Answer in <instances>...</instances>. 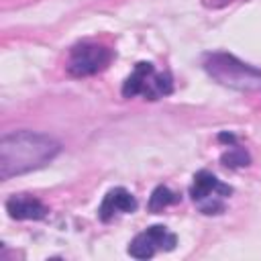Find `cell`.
Segmentation results:
<instances>
[{"mask_svg": "<svg viewBox=\"0 0 261 261\" xmlns=\"http://www.w3.org/2000/svg\"><path fill=\"white\" fill-rule=\"evenodd\" d=\"M61 151V145L49 135L33 130H14L0 141V177L6 181L51 163Z\"/></svg>", "mask_w": 261, "mask_h": 261, "instance_id": "6da1fadb", "label": "cell"}, {"mask_svg": "<svg viewBox=\"0 0 261 261\" xmlns=\"http://www.w3.org/2000/svg\"><path fill=\"white\" fill-rule=\"evenodd\" d=\"M206 71L222 86L234 90H257L261 88V71L239 61L228 53H214L206 61Z\"/></svg>", "mask_w": 261, "mask_h": 261, "instance_id": "7a4b0ae2", "label": "cell"}, {"mask_svg": "<svg viewBox=\"0 0 261 261\" xmlns=\"http://www.w3.org/2000/svg\"><path fill=\"white\" fill-rule=\"evenodd\" d=\"M171 92H173L171 75L157 71L153 67V63H147V61H139L135 65L133 73L122 84V96L124 98L145 96L147 100H159Z\"/></svg>", "mask_w": 261, "mask_h": 261, "instance_id": "3957f363", "label": "cell"}, {"mask_svg": "<svg viewBox=\"0 0 261 261\" xmlns=\"http://www.w3.org/2000/svg\"><path fill=\"white\" fill-rule=\"evenodd\" d=\"M230 192V186L222 184L216 175L208 171H198L190 188L192 200L204 214H220L224 210V198H228Z\"/></svg>", "mask_w": 261, "mask_h": 261, "instance_id": "277c9868", "label": "cell"}, {"mask_svg": "<svg viewBox=\"0 0 261 261\" xmlns=\"http://www.w3.org/2000/svg\"><path fill=\"white\" fill-rule=\"evenodd\" d=\"M110 61V51L104 45H96V43H82L75 45L69 53V61H67V71L75 77H86V75H94L100 69H104Z\"/></svg>", "mask_w": 261, "mask_h": 261, "instance_id": "5b68a950", "label": "cell"}, {"mask_svg": "<svg viewBox=\"0 0 261 261\" xmlns=\"http://www.w3.org/2000/svg\"><path fill=\"white\" fill-rule=\"evenodd\" d=\"M175 247V234H171L165 226L161 224H153L149 226L145 232L137 234L130 245H128V255L135 259H149L155 255L157 249H165L171 251Z\"/></svg>", "mask_w": 261, "mask_h": 261, "instance_id": "8992f818", "label": "cell"}, {"mask_svg": "<svg viewBox=\"0 0 261 261\" xmlns=\"http://www.w3.org/2000/svg\"><path fill=\"white\" fill-rule=\"evenodd\" d=\"M6 212L14 220H41L47 216L49 210L41 200L20 194V196H12L6 200Z\"/></svg>", "mask_w": 261, "mask_h": 261, "instance_id": "52a82bcc", "label": "cell"}, {"mask_svg": "<svg viewBox=\"0 0 261 261\" xmlns=\"http://www.w3.org/2000/svg\"><path fill=\"white\" fill-rule=\"evenodd\" d=\"M135 210H137V200H135V196H133L128 190H124V188H114V190H110V192L104 196L98 214H100V218L106 222V220H110V218H112L114 214H118V212H135Z\"/></svg>", "mask_w": 261, "mask_h": 261, "instance_id": "ba28073f", "label": "cell"}, {"mask_svg": "<svg viewBox=\"0 0 261 261\" xmlns=\"http://www.w3.org/2000/svg\"><path fill=\"white\" fill-rule=\"evenodd\" d=\"M175 202H177V196H175L169 188L159 186V188L153 190V194H151V198H149V210H151V212H159V210H163L165 206L175 204Z\"/></svg>", "mask_w": 261, "mask_h": 261, "instance_id": "9c48e42d", "label": "cell"}, {"mask_svg": "<svg viewBox=\"0 0 261 261\" xmlns=\"http://www.w3.org/2000/svg\"><path fill=\"white\" fill-rule=\"evenodd\" d=\"M220 161H222L226 167H245V165H249L251 157H249V153H247L245 149L232 147V149H228L226 153H222Z\"/></svg>", "mask_w": 261, "mask_h": 261, "instance_id": "30bf717a", "label": "cell"}, {"mask_svg": "<svg viewBox=\"0 0 261 261\" xmlns=\"http://www.w3.org/2000/svg\"><path fill=\"white\" fill-rule=\"evenodd\" d=\"M228 2H232V0H202V4L208 6V8H220V6L228 4Z\"/></svg>", "mask_w": 261, "mask_h": 261, "instance_id": "8fae6325", "label": "cell"}]
</instances>
